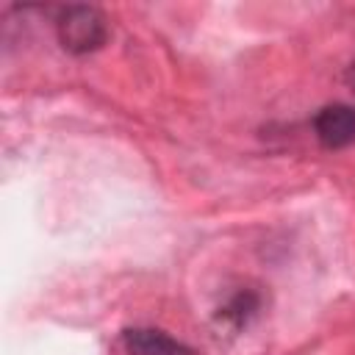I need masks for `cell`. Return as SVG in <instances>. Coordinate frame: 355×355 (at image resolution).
Segmentation results:
<instances>
[{
    "mask_svg": "<svg viewBox=\"0 0 355 355\" xmlns=\"http://www.w3.org/2000/svg\"><path fill=\"white\" fill-rule=\"evenodd\" d=\"M58 44L72 55H89L108 42V22L94 6H64L55 17Z\"/></svg>",
    "mask_w": 355,
    "mask_h": 355,
    "instance_id": "6da1fadb",
    "label": "cell"
},
{
    "mask_svg": "<svg viewBox=\"0 0 355 355\" xmlns=\"http://www.w3.org/2000/svg\"><path fill=\"white\" fill-rule=\"evenodd\" d=\"M313 133L324 150H344L355 144V105L330 103L316 111Z\"/></svg>",
    "mask_w": 355,
    "mask_h": 355,
    "instance_id": "7a4b0ae2",
    "label": "cell"
},
{
    "mask_svg": "<svg viewBox=\"0 0 355 355\" xmlns=\"http://www.w3.org/2000/svg\"><path fill=\"white\" fill-rule=\"evenodd\" d=\"M119 344L125 355H197V349L158 327H128L122 330Z\"/></svg>",
    "mask_w": 355,
    "mask_h": 355,
    "instance_id": "3957f363",
    "label": "cell"
}]
</instances>
